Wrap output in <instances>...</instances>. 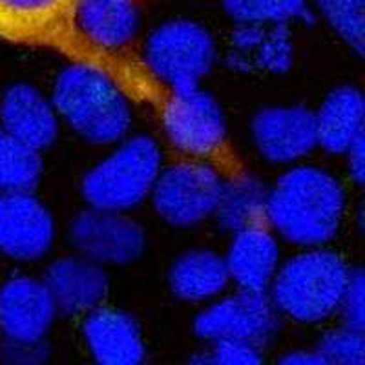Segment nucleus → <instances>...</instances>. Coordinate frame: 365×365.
<instances>
[{"label": "nucleus", "instance_id": "f257e3e1", "mask_svg": "<svg viewBox=\"0 0 365 365\" xmlns=\"http://www.w3.org/2000/svg\"><path fill=\"white\" fill-rule=\"evenodd\" d=\"M79 0H0V38L70 53Z\"/></svg>", "mask_w": 365, "mask_h": 365}, {"label": "nucleus", "instance_id": "f03ea898", "mask_svg": "<svg viewBox=\"0 0 365 365\" xmlns=\"http://www.w3.org/2000/svg\"><path fill=\"white\" fill-rule=\"evenodd\" d=\"M135 31L133 0H79L75 9L71 55L119 50Z\"/></svg>", "mask_w": 365, "mask_h": 365}, {"label": "nucleus", "instance_id": "7ed1b4c3", "mask_svg": "<svg viewBox=\"0 0 365 365\" xmlns=\"http://www.w3.org/2000/svg\"><path fill=\"white\" fill-rule=\"evenodd\" d=\"M319 4L349 38L361 44V0H319Z\"/></svg>", "mask_w": 365, "mask_h": 365}, {"label": "nucleus", "instance_id": "20e7f679", "mask_svg": "<svg viewBox=\"0 0 365 365\" xmlns=\"http://www.w3.org/2000/svg\"><path fill=\"white\" fill-rule=\"evenodd\" d=\"M299 0H236V8L245 13L262 15H278L283 11H294Z\"/></svg>", "mask_w": 365, "mask_h": 365}]
</instances>
